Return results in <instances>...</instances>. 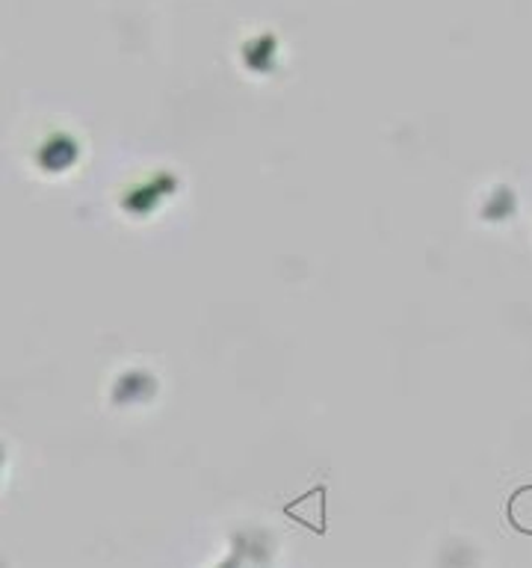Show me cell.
Segmentation results:
<instances>
[{
  "label": "cell",
  "instance_id": "cell-1",
  "mask_svg": "<svg viewBox=\"0 0 532 568\" xmlns=\"http://www.w3.org/2000/svg\"><path fill=\"white\" fill-rule=\"evenodd\" d=\"M505 515H509V524H512L514 530L523 532V536H532V486L518 488L509 497Z\"/></svg>",
  "mask_w": 532,
  "mask_h": 568
}]
</instances>
